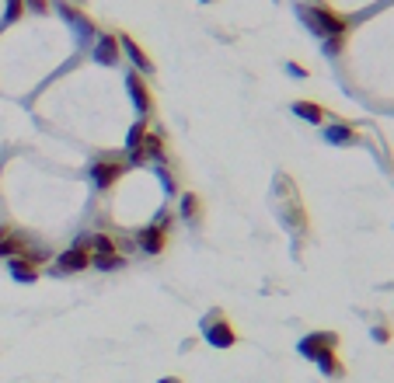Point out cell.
I'll list each match as a JSON object with an SVG mask.
<instances>
[{
	"label": "cell",
	"mask_w": 394,
	"mask_h": 383,
	"mask_svg": "<svg viewBox=\"0 0 394 383\" xmlns=\"http://www.w3.org/2000/svg\"><path fill=\"white\" fill-rule=\"evenodd\" d=\"M296 14L310 28V35H317V39H331V35H346L349 32V21L342 14H335L328 4H300Z\"/></svg>",
	"instance_id": "6da1fadb"
},
{
	"label": "cell",
	"mask_w": 394,
	"mask_h": 383,
	"mask_svg": "<svg viewBox=\"0 0 394 383\" xmlns=\"http://www.w3.org/2000/svg\"><path fill=\"white\" fill-rule=\"evenodd\" d=\"M202 335L213 349H234L237 345V331L230 328V321L223 317V310H209V317H202Z\"/></svg>",
	"instance_id": "7a4b0ae2"
},
{
	"label": "cell",
	"mask_w": 394,
	"mask_h": 383,
	"mask_svg": "<svg viewBox=\"0 0 394 383\" xmlns=\"http://www.w3.org/2000/svg\"><path fill=\"white\" fill-rule=\"evenodd\" d=\"M126 91H129L133 108L140 112V119H147V115L154 112V91H150V84H147V77H143V74L129 70V74H126Z\"/></svg>",
	"instance_id": "3957f363"
},
{
	"label": "cell",
	"mask_w": 394,
	"mask_h": 383,
	"mask_svg": "<svg viewBox=\"0 0 394 383\" xmlns=\"http://www.w3.org/2000/svg\"><path fill=\"white\" fill-rule=\"evenodd\" d=\"M335 349H339V335H335V331H310V335L296 345V352H300L303 359H310V363H314L321 352H335Z\"/></svg>",
	"instance_id": "277c9868"
},
{
	"label": "cell",
	"mask_w": 394,
	"mask_h": 383,
	"mask_svg": "<svg viewBox=\"0 0 394 383\" xmlns=\"http://www.w3.org/2000/svg\"><path fill=\"white\" fill-rule=\"evenodd\" d=\"M136 244H140L143 255H161V251L168 248V220H157V223L143 227V230L136 234Z\"/></svg>",
	"instance_id": "5b68a950"
},
{
	"label": "cell",
	"mask_w": 394,
	"mask_h": 383,
	"mask_svg": "<svg viewBox=\"0 0 394 383\" xmlns=\"http://www.w3.org/2000/svg\"><path fill=\"white\" fill-rule=\"evenodd\" d=\"M119 53H126V56H129V63H133V70H136V74H143V77H147V74H154V60L140 49V42H136L133 35H126V32L119 35Z\"/></svg>",
	"instance_id": "8992f818"
},
{
	"label": "cell",
	"mask_w": 394,
	"mask_h": 383,
	"mask_svg": "<svg viewBox=\"0 0 394 383\" xmlns=\"http://www.w3.org/2000/svg\"><path fill=\"white\" fill-rule=\"evenodd\" d=\"M122 175H126V164H119V161H98V164L91 168V182H95L98 189H112Z\"/></svg>",
	"instance_id": "52a82bcc"
},
{
	"label": "cell",
	"mask_w": 394,
	"mask_h": 383,
	"mask_svg": "<svg viewBox=\"0 0 394 383\" xmlns=\"http://www.w3.org/2000/svg\"><path fill=\"white\" fill-rule=\"evenodd\" d=\"M56 269L60 272H84V269H91V251L88 248H67L56 258Z\"/></svg>",
	"instance_id": "ba28073f"
},
{
	"label": "cell",
	"mask_w": 394,
	"mask_h": 383,
	"mask_svg": "<svg viewBox=\"0 0 394 383\" xmlns=\"http://www.w3.org/2000/svg\"><path fill=\"white\" fill-rule=\"evenodd\" d=\"M95 60H98L101 67H115V63H119V35H112V32H98Z\"/></svg>",
	"instance_id": "9c48e42d"
},
{
	"label": "cell",
	"mask_w": 394,
	"mask_h": 383,
	"mask_svg": "<svg viewBox=\"0 0 394 383\" xmlns=\"http://www.w3.org/2000/svg\"><path fill=\"white\" fill-rule=\"evenodd\" d=\"M290 108H294L296 119H303V122H310V126H321V122L331 119V112H328L324 105H317V101H294Z\"/></svg>",
	"instance_id": "30bf717a"
},
{
	"label": "cell",
	"mask_w": 394,
	"mask_h": 383,
	"mask_svg": "<svg viewBox=\"0 0 394 383\" xmlns=\"http://www.w3.org/2000/svg\"><path fill=\"white\" fill-rule=\"evenodd\" d=\"M140 161H164V140H161L157 133H147V136H143V143H140L133 164H140Z\"/></svg>",
	"instance_id": "8fae6325"
},
{
	"label": "cell",
	"mask_w": 394,
	"mask_h": 383,
	"mask_svg": "<svg viewBox=\"0 0 394 383\" xmlns=\"http://www.w3.org/2000/svg\"><path fill=\"white\" fill-rule=\"evenodd\" d=\"M324 140L335 143V147H353L356 143V129L349 122H331V126H324Z\"/></svg>",
	"instance_id": "7c38bea8"
},
{
	"label": "cell",
	"mask_w": 394,
	"mask_h": 383,
	"mask_svg": "<svg viewBox=\"0 0 394 383\" xmlns=\"http://www.w3.org/2000/svg\"><path fill=\"white\" fill-rule=\"evenodd\" d=\"M7 272H11V279H18V283H25V286L39 279V269H35L28 258H11V262H7Z\"/></svg>",
	"instance_id": "4fadbf2b"
},
{
	"label": "cell",
	"mask_w": 394,
	"mask_h": 383,
	"mask_svg": "<svg viewBox=\"0 0 394 383\" xmlns=\"http://www.w3.org/2000/svg\"><path fill=\"white\" fill-rule=\"evenodd\" d=\"M314 366H317L328 380H342V377H346V366H342V359H339L335 352H321V356L314 359Z\"/></svg>",
	"instance_id": "5bb4252c"
},
{
	"label": "cell",
	"mask_w": 394,
	"mask_h": 383,
	"mask_svg": "<svg viewBox=\"0 0 394 383\" xmlns=\"http://www.w3.org/2000/svg\"><path fill=\"white\" fill-rule=\"evenodd\" d=\"M60 14H63V18H67V21H70V25L81 32V39H91V35H95V25H91V21H88L81 11H74L70 4H60Z\"/></svg>",
	"instance_id": "9a60e30c"
},
{
	"label": "cell",
	"mask_w": 394,
	"mask_h": 383,
	"mask_svg": "<svg viewBox=\"0 0 394 383\" xmlns=\"http://www.w3.org/2000/svg\"><path fill=\"white\" fill-rule=\"evenodd\" d=\"M25 251H28V244H25L21 237H14V230L0 241V258H7V262H11V258H21Z\"/></svg>",
	"instance_id": "2e32d148"
},
{
	"label": "cell",
	"mask_w": 394,
	"mask_h": 383,
	"mask_svg": "<svg viewBox=\"0 0 394 383\" xmlns=\"http://www.w3.org/2000/svg\"><path fill=\"white\" fill-rule=\"evenodd\" d=\"M143 136H147V119H136V126H133V129H129V136H126V150H129V161L136 157V150H140Z\"/></svg>",
	"instance_id": "e0dca14e"
},
{
	"label": "cell",
	"mask_w": 394,
	"mask_h": 383,
	"mask_svg": "<svg viewBox=\"0 0 394 383\" xmlns=\"http://www.w3.org/2000/svg\"><path fill=\"white\" fill-rule=\"evenodd\" d=\"M95 255H115V241L108 237V234H95L91 237V258Z\"/></svg>",
	"instance_id": "ac0fdd59"
},
{
	"label": "cell",
	"mask_w": 394,
	"mask_h": 383,
	"mask_svg": "<svg viewBox=\"0 0 394 383\" xmlns=\"http://www.w3.org/2000/svg\"><path fill=\"white\" fill-rule=\"evenodd\" d=\"M199 209H202L199 206V195L196 192H185L182 195V220H199Z\"/></svg>",
	"instance_id": "d6986e66"
},
{
	"label": "cell",
	"mask_w": 394,
	"mask_h": 383,
	"mask_svg": "<svg viewBox=\"0 0 394 383\" xmlns=\"http://www.w3.org/2000/svg\"><path fill=\"white\" fill-rule=\"evenodd\" d=\"M122 262H126V258H122L119 251H115V255H95V258H91V265H98L101 272H112V269H119Z\"/></svg>",
	"instance_id": "ffe728a7"
},
{
	"label": "cell",
	"mask_w": 394,
	"mask_h": 383,
	"mask_svg": "<svg viewBox=\"0 0 394 383\" xmlns=\"http://www.w3.org/2000/svg\"><path fill=\"white\" fill-rule=\"evenodd\" d=\"M21 14H25V0H7V11H4V25L18 21Z\"/></svg>",
	"instance_id": "44dd1931"
},
{
	"label": "cell",
	"mask_w": 394,
	"mask_h": 383,
	"mask_svg": "<svg viewBox=\"0 0 394 383\" xmlns=\"http://www.w3.org/2000/svg\"><path fill=\"white\" fill-rule=\"evenodd\" d=\"M342 46H346V35H331V39H324V53H328V56H339Z\"/></svg>",
	"instance_id": "7402d4cb"
},
{
	"label": "cell",
	"mask_w": 394,
	"mask_h": 383,
	"mask_svg": "<svg viewBox=\"0 0 394 383\" xmlns=\"http://www.w3.org/2000/svg\"><path fill=\"white\" fill-rule=\"evenodd\" d=\"M25 7H28V11H35V14H46V11H49V4H46V0H25Z\"/></svg>",
	"instance_id": "603a6c76"
},
{
	"label": "cell",
	"mask_w": 394,
	"mask_h": 383,
	"mask_svg": "<svg viewBox=\"0 0 394 383\" xmlns=\"http://www.w3.org/2000/svg\"><path fill=\"white\" fill-rule=\"evenodd\" d=\"M374 338H377V342H388L391 331H388V328H374Z\"/></svg>",
	"instance_id": "cb8c5ba5"
},
{
	"label": "cell",
	"mask_w": 394,
	"mask_h": 383,
	"mask_svg": "<svg viewBox=\"0 0 394 383\" xmlns=\"http://www.w3.org/2000/svg\"><path fill=\"white\" fill-rule=\"evenodd\" d=\"M287 70H290L294 77H307V70H303V67H296V63H287Z\"/></svg>",
	"instance_id": "d4e9b609"
},
{
	"label": "cell",
	"mask_w": 394,
	"mask_h": 383,
	"mask_svg": "<svg viewBox=\"0 0 394 383\" xmlns=\"http://www.w3.org/2000/svg\"><path fill=\"white\" fill-rule=\"evenodd\" d=\"M161 383H182V380H178V377H164Z\"/></svg>",
	"instance_id": "484cf974"
},
{
	"label": "cell",
	"mask_w": 394,
	"mask_h": 383,
	"mask_svg": "<svg viewBox=\"0 0 394 383\" xmlns=\"http://www.w3.org/2000/svg\"><path fill=\"white\" fill-rule=\"evenodd\" d=\"M202 4H213V0H202Z\"/></svg>",
	"instance_id": "4316f807"
}]
</instances>
